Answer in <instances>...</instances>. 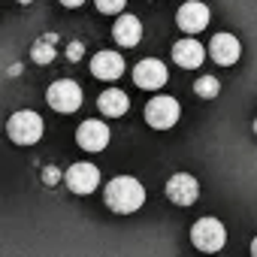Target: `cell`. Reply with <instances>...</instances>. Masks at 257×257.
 <instances>
[{
	"label": "cell",
	"mask_w": 257,
	"mask_h": 257,
	"mask_svg": "<svg viewBox=\"0 0 257 257\" xmlns=\"http://www.w3.org/2000/svg\"><path fill=\"white\" fill-rule=\"evenodd\" d=\"M191 242L197 251H206V254H215L224 248L227 242V227L218 221V218H200L194 227H191Z\"/></svg>",
	"instance_id": "obj_3"
},
{
	"label": "cell",
	"mask_w": 257,
	"mask_h": 257,
	"mask_svg": "<svg viewBox=\"0 0 257 257\" xmlns=\"http://www.w3.org/2000/svg\"><path fill=\"white\" fill-rule=\"evenodd\" d=\"M64 182H67V188H70L73 194L88 197L91 191L100 188V170H97L94 164H88V161H79V164H70Z\"/></svg>",
	"instance_id": "obj_6"
},
{
	"label": "cell",
	"mask_w": 257,
	"mask_h": 257,
	"mask_svg": "<svg viewBox=\"0 0 257 257\" xmlns=\"http://www.w3.org/2000/svg\"><path fill=\"white\" fill-rule=\"evenodd\" d=\"M173 61H176L182 70H197V67L206 61V49H203V43H197L194 34H191V37H185V40H179V43L173 46Z\"/></svg>",
	"instance_id": "obj_13"
},
{
	"label": "cell",
	"mask_w": 257,
	"mask_h": 257,
	"mask_svg": "<svg viewBox=\"0 0 257 257\" xmlns=\"http://www.w3.org/2000/svg\"><path fill=\"white\" fill-rule=\"evenodd\" d=\"M94 4H97V10L103 16H121L124 7H127V0H94Z\"/></svg>",
	"instance_id": "obj_18"
},
{
	"label": "cell",
	"mask_w": 257,
	"mask_h": 257,
	"mask_svg": "<svg viewBox=\"0 0 257 257\" xmlns=\"http://www.w3.org/2000/svg\"><path fill=\"white\" fill-rule=\"evenodd\" d=\"M112 40L124 49H134L143 40V22L137 16H118V22L112 25Z\"/></svg>",
	"instance_id": "obj_14"
},
{
	"label": "cell",
	"mask_w": 257,
	"mask_h": 257,
	"mask_svg": "<svg viewBox=\"0 0 257 257\" xmlns=\"http://www.w3.org/2000/svg\"><path fill=\"white\" fill-rule=\"evenodd\" d=\"M67 58H70V61H79V58H82V43H79V40H73V43H70Z\"/></svg>",
	"instance_id": "obj_19"
},
{
	"label": "cell",
	"mask_w": 257,
	"mask_h": 257,
	"mask_svg": "<svg viewBox=\"0 0 257 257\" xmlns=\"http://www.w3.org/2000/svg\"><path fill=\"white\" fill-rule=\"evenodd\" d=\"M254 134H257V118H254Z\"/></svg>",
	"instance_id": "obj_24"
},
{
	"label": "cell",
	"mask_w": 257,
	"mask_h": 257,
	"mask_svg": "<svg viewBox=\"0 0 257 257\" xmlns=\"http://www.w3.org/2000/svg\"><path fill=\"white\" fill-rule=\"evenodd\" d=\"M46 182H49V185L58 182V170H46Z\"/></svg>",
	"instance_id": "obj_21"
},
{
	"label": "cell",
	"mask_w": 257,
	"mask_h": 257,
	"mask_svg": "<svg viewBox=\"0 0 257 257\" xmlns=\"http://www.w3.org/2000/svg\"><path fill=\"white\" fill-rule=\"evenodd\" d=\"M164 191H167L170 203H176V206H194L197 197H200V182L191 173H176V176H170V182H167Z\"/></svg>",
	"instance_id": "obj_8"
},
{
	"label": "cell",
	"mask_w": 257,
	"mask_h": 257,
	"mask_svg": "<svg viewBox=\"0 0 257 257\" xmlns=\"http://www.w3.org/2000/svg\"><path fill=\"white\" fill-rule=\"evenodd\" d=\"M19 4H25V7H28V4H31V0H19Z\"/></svg>",
	"instance_id": "obj_23"
},
{
	"label": "cell",
	"mask_w": 257,
	"mask_h": 257,
	"mask_svg": "<svg viewBox=\"0 0 257 257\" xmlns=\"http://www.w3.org/2000/svg\"><path fill=\"white\" fill-rule=\"evenodd\" d=\"M97 109H100L106 118H121L127 109H131V97H127L121 88H106V91L97 97Z\"/></svg>",
	"instance_id": "obj_15"
},
{
	"label": "cell",
	"mask_w": 257,
	"mask_h": 257,
	"mask_svg": "<svg viewBox=\"0 0 257 257\" xmlns=\"http://www.w3.org/2000/svg\"><path fill=\"white\" fill-rule=\"evenodd\" d=\"M91 73H94V79H100V82H115V79L124 76V58H121L118 52L103 49V52H97V55L91 58Z\"/></svg>",
	"instance_id": "obj_11"
},
{
	"label": "cell",
	"mask_w": 257,
	"mask_h": 257,
	"mask_svg": "<svg viewBox=\"0 0 257 257\" xmlns=\"http://www.w3.org/2000/svg\"><path fill=\"white\" fill-rule=\"evenodd\" d=\"M134 82H137V88H143V91H158V88H164V85L170 82V73H167V67H164L158 58H143V61L134 67Z\"/></svg>",
	"instance_id": "obj_7"
},
{
	"label": "cell",
	"mask_w": 257,
	"mask_h": 257,
	"mask_svg": "<svg viewBox=\"0 0 257 257\" xmlns=\"http://www.w3.org/2000/svg\"><path fill=\"white\" fill-rule=\"evenodd\" d=\"M58 4H61V7H67V10H79L85 0H58Z\"/></svg>",
	"instance_id": "obj_20"
},
{
	"label": "cell",
	"mask_w": 257,
	"mask_h": 257,
	"mask_svg": "<svg viewBox=\"0 0 257 257\" xmlns=\"http://www.w3.org/2000/svg\"><path fill=\"white\" fill-rule=\"evenodd\" d=\"M109 140H112L109 124H106V121H97V118L82 121L79 131H76V143H79L85 152H103V149L109 146Z\"/></svg>",
	"instance_id": "obj_10"
},
{
	"label": "cell",
	"mask_w": 257,
	"mask_h": 257,
	"mask_svg": "<svg viewBox=\"0 0 257 257\" xmlns=\"http://www.w3.org/2000/svg\"><path fill=\"white\" fill-rule=\"evenodd\" d=\"M106 206L115 212V215H134L137 209H143L146 203V188L140 179L134 176H115L109 185H106Z\"/></svg>",
	"instance_id": "obj_1"
},
{
	"label": "cell",
	"mask_w": 257,
	"mask_h": 257,
	"mask_svg": "<svg viewBox=\"0 0 257 257\" xmlns=\"http://www.w3.org/2000/svg\"><path fill=\"white\" fill-rule=\"evenodd\" d=\"M58 37L55 34H46V37H40L37 43H34V49H31V58L37 61V64H52L55 61V55H58Z\"/></svg>",
	"instance_id": "obj_16"
},
{
	"label": "cell",
	"mask_w": 257,
	"mask_h": 257,
	"mask_svg": "<svg viewBox=\"0 0 257 257\" xmlns=\"http://www.w3.org/2000/svg\"><path fill=\"white\" fill-rule=\"evenodd\" d=\"M209 19H212V13H209V7L203 4V0H188V4H182L179 13H176V25H179L185 34H200V31H206Z\"/></svg>",
	"instance_id": "obj_9"
},
{
	"label": "cell",
	"mask_w": 257,
	"mask_h": 257,
	"mask_svg": "<svg viewBox=\"0 0 257 257\" xmlns=\"http://www.w3.org/2000/svg\"><path fill=\"white\" fill-rule=\"evenodd\" d=\"M194 91H197L203 100H215V97L221 94V82H218L215 76H200V79L194 82Z\"/></svg>",
	"instance_id": "obj_17"
},
{
	"label": "cell",
	"mask_w": 257,
	"mask_h": 257,
	"mask_svg": "<svg viewBox=\"0 0 257 257\" xmlns=\"http://www.w3.org/2000/svg\"><path fill=\"white\" fill-rule=\"evenodd\" d=\"M182 118V106L176 97H167V94H158L146 103V121L155 131H170L176 127V121Z\"/></svg>",
	"instance_id": "obj_4"
},
{
	"label": "cell",
	"mask_w": 257,
	"mask_h": 257,
	"mask_svg": "<svg viewBox=\"0 0 257 257\" xmlns=\"http://www.w3.org/2000/svg\"><path fill=\"white\" fill-rule=\"evenodd\" d=\"M46 100H49V106H52L55 112L70 115V112H76V109L82 106L85 94H82L79 82H73V79H58V82H52V85H49Z\"/></svg>",
	"instance_id": "obj_5"
},
{
	"label": "cell",
	"mask_w": 257,
	"mask_h": 257,
	"mask_svg": "<svg viewBox=\"0 0 257 257\" xmlns=\"http://www.w3.org/2000/svg\"><path fill=\"white\" fill-rule=\"evenodd\" d=\"M251 254L257 257V236H254V242H251Z\"/></svg>",
	"instance_id": "obj_22"
},
{
	"label": "cell",
	"mask_w": 257,
	"mask_h": 257,
	"mask_svg": "<svg viewBox=\"0 0 257 257\" xmlns=\"http://www.w3.org/2000/svg\"><path fill=\"white\" fill-rule=\"evenodd\" d=\"M43 131H46V124H43V115L34 112V109H19L10 115L7 121V134L16 146H34L43 140Z\"/></svg>",
	"instance_id": "obj_2"
},
{
	"label": "cell",
	"mask_w": 257,
	"mask_h": 257,
	"mask_svg": "<svg viewBox=\"0 0 257 257\" xmlns=\"http://www.w3.org/2000/svg\"><path fill=\"white\" fill-rule=\"evenodd\" d=\"M242 55V46L233 34H215L212 43H209V58L221 67H233Z\"/></svg>",
	"instance_id": "obj_12"
}]
</instances>
